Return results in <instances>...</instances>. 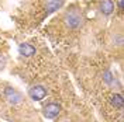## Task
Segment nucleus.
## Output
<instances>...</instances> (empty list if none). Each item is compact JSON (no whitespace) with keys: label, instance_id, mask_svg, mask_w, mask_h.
<instances>
[{"label":"nucleus","instance_id":"obj_1","mask_svg":"<svg viewBox=\"0 0 124 122\" xmlns=\"http://www.w3.org/2000/svg\"><path fill=\"white\" fill-rule=\"evenodd\" d=\"M52 24H58L62 35H75L85 25V13L79 4H70L56 18L52 20Z\"/></svg>","mask_w":124,"mask_h":122},{"label":"nucleus","instance_id":"obj_2","mask_svg":"<svg viewBox=\"0 0 124 122\" xmlns=\"http://www.w3.org/2000/svg\"><path fill=\"white\" fill-rule=\"evenodd\" d=\"M108 45L111 48H118L121 51L123 48V24L121 23H114L113 28L108 32Z\"/></svg>","mask_w":124,"mask_h":122},{"label":"nucleus","instance_id":"obj_3","mask_svg":"<svg viewBox=\"0 0 124 122\" xmlns=\"http://www.w3.org/2000/svg\"><path fill=\"white\" fill-rule=\"evenodd\" d=\"M42 115L46 119H56L62 115V105L56 101H49L42 105Z\"/></svg>","mask_w":124,"mask_h":122},{"label":"nucleus","instance_id":"obj_4","mask_svg":"<svg viewBox=\"0 0 124 122\" xmlns=\"http://www.w3.org/2000/svg\"><path fill=\"white\" fill-rule=\"evenodd\" d=\"M48 95V88L44 84H34L28 88V97L32 101H42Z\"/></svg>","mask_w":124,"mask_h":122},{"label":"nucleus","instance_id":"obj_5","mask_svg":"<svg viewBox=\"0 0 124 122\" xmlns=\"http://www.w3.org/2000/svg\"><path fill=\"white\" fill-rule=\"evenodd\" d=\"M114 10H116V4H114L113 0H99V3H97V11L104 18L113 15Z\"/></svg>","mask_w":124,"mask_h":122},{"label":"nucleus","instance_id":"obj_6","mask_svg":"<svg viewBox=\"0 0 124 122\" xmlns=\"http://www.w3.org/2000/svg\"><path fill=\"white\" fill-rule=\"evenodd\" d=\"M37 54V46L34 45L32 42H21L18 45V55L21 58H32L34 55Z\"/></svg>","mask_w":124,"mask_h":122},{"label":"nucleus","instance_id":"obj_7","mask_svg":"<svg viewBox=\"0 0 124 122\" xmlns=\"http://www.w3.org/2000/svg\"><path fill=\"white\" fill-rule=\"evenodd\" d=\"M108 102H110L111 107L114 108V111H118L121 114V111H123V95H121V93L114 91L108 97Z\"/></svg>","mask_w":124,"mask_h":122},{"label":"nucleus","instance_id":"obj_8","mask_svg":"<svg viewBox=\"0 0 124 122\" xmlns=\"http://www.w3.org/2000/svg\"><path fill=\"white\" fill-rule=\"evenodd\" d=\"M6 62H7V56L3 54V52H0V70H1V69H4Z\"/></svg>","mask_w":124,"mask_h":122},{"label":"nucleus","instance_id":"obj_9","mask_svg":"<svg viewBox=\"0 0 124 122\" xmlns=\"http://www.w3.org/2000/svg\"><path fill=\"white\" fill-rule=\"evenodd\" d=\"M114 4H117V10L120 14H123V10H124V0H116Z\"/></svg>","mask_w":124,"mask_h":122},{"label":"nucleus","instance_id":"obj_10","mask_svg":"<svg viewBox=\"0 0 124 122\" xmlns=\"http://www.w3.org/2000/svg\"><path fill=\"white\" fill-rule=\"evenodd\" d=\"M55 122H72V121H70L69 118H66V116H61V115H59Z\"/></svg>","mask_w":124,"mask_h":122}]
</instances>
